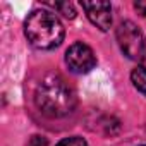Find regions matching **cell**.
I'll use <instances>...</instances> for the list:
<instances>
[{
    "label": "cell",
    "instance_id": "1",
    "mask_svg": "<svg viewBox=\"0 0 146 146\" xmlns=\"http://www.w3.org/2000/svg\"><path fill=\"white\" fill-rule=\"evenodd\" d=\"M76 91L62 76L48 74L45 76L35 93V103L38 110L50 117L60 119L69 115L76 107Z\"/></svg>",
    "mask_w": 146,
    "mask_h": 146
},
{
    "label": "cell",
    "instance_id": "2",
    "mask_svg": "<svg viewBox=\"0 0 146 146\" xmlns=\"http://www.w3.org/2000/svg\"><path fill=\"white\" fill-rule=\"evenodd\" d=\"M24 35L38 50H53L64 40V26L60 19L48 11H33L24 21Z\"/></svg>",
    "mask_w": 146,
    "mask_h": 146
},
{
    "label": "cell",
    "instance_id": "3",
    "mask_svg": "<svg viewBox=\"0 0 146 146\" xmlns=\"http://www.w3.org/2000/svg\"><path fill=\"white\" fill-rule=\"evenodd\" d=\"M117 36V43L120 46V50L124 52V55L131 60H144L146 55V43H144V36L141 33V29L131 23V21H122L115 31Z\"/></svg>",
    "mask_w": 146,
    "mask_h": 146
},
{
    "label": "cell",
    "instance_id": "4",
    "mask_svg": "<svg viewBox=\"0 0 146 146\" xmlns=\"http://www.w3.org/2000/svg\"><path fill=\"white\" fill-rule=\"evenodd\" d=\"M65 64L76 74H86L96 65V57L88 45L74 43L65 52Z\"/></svg>",
    "mask_w": 146,
    "mask_h": 146
},
{
    "label": "cell",
    "instance_id": "5",
    "mask_svg": "<svg viewBox=\"0 0 146 146\" xmlns=\"http://www.w3.org/2000/svg\"><path fill=\"white\" fill-rule=\"evenodd\" d=\"M81 5L86 11L88 19L96 28H100L102 31L110 29V26H112V5H110V2H100V0L90 2V0H83Z\"/></svg>",
    "mask_w": 146,
    "mask_h": 146
},
{
    "label": "cell",
    "instance_id": "6",
    "mask_svg": "<svg viewBox=\"0 0 146 146\" xmlns=\"http://www.w3.org/2000/svg\"><path fill=\"white\" fill-rule=\"evenodd\" d=\"M131 81H132L134 88L139 93L146 95V67H136V69H132Z\"/></svg>",
    "mask_w": 146,
    "mask_h": 146
},
{
    "label": "cell",
    "instance_id": "7",
    "mask_svg": "<svg viewBox=\"0 0 146 146\" xmlns=\"http://www.w3.org/2000/svg\"><path fill=\"white\" fill-rule=\"evenodd\" d=\"M52 9H55V11H58L64 17H67V19H74L76 17V9H74V5L72 4H69V2H55V4H48Z\"/></svg>",
    "mask_w": 146,
    "mask_h": 146
},
{
    "label": "cell",
    "instance_id": "8",
    "mask_svg": "<svg viewBox=\"0 0 146 146\" xmlns=\"http://www.w3.org/2000/svg\"><path fill=\"white\" fill-rule=\"evenodd\" d=\"M57 146H88V143L79 136H70V137H64L62 141H58Z\"/></svg>",
    "mask_w": 146,
    "mask_h": 146
},
{
    "label": "cell",
    "instance_id": "9",
    "mask_svg": "<svg viewBox=\"0 0 146 146\" xmlns=\"http://www.w3.org/2000/svg\"><path fill=\"white\" fill-rule=\"evenodd\" d=\"M46 144L48 143H46V139L43 136H33L29 139V143H28V146H46Z\"/></svg>",
    "mask_w": 146,
    "mask_h": 146
},
{
    "label": "cell",
    "instance_id": "10",
    "mask_svg": "<svg viewBox=\"0 0 146 146\" xmlns=\"http://www.w3.org/2000/svg\"><path fill=\"white\" fill-rule=\"evenodd\" d=\"M134 7H136V11H137L141 16L146 17V0H137V2L134 4Z\"/></svg>",
    "mask_w": 146,
    "mask_h": 146
}]
</instances>
